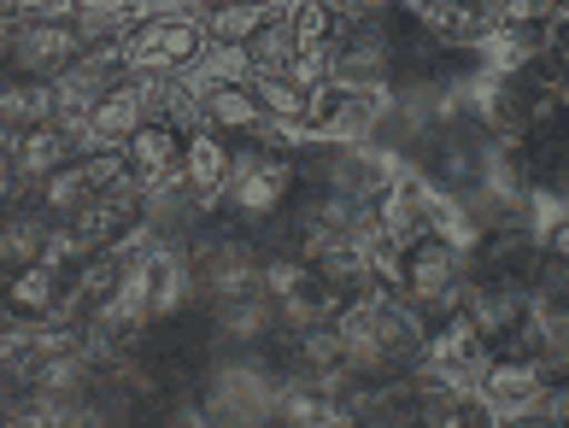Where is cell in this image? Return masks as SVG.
Returning a JSON list of instances; mask_svg holds the SVG:
<instances>
[{
    "label": "cell",
    "instance_id": "1",
    "mask_svg": "<svg viewBox=\"0 0 569 428\" xmlns=\"http://www.w3.org/2000/svg\"><path fill=\"white\" fill-rule=\"evenodd\" d=\"M335 335L347 347V364L358 376H388L423 364V311L411 306L393 282H370L341 299Z\"/></svg>",
    "mask_w": 569,
    "mask_h": 428
},
{
    "label": "cell",
    "instance_id": "2",
    "mask_svg": "<svg viewBox=\"0 0 569 428\" xmlns=\"http://www.w3.org/2000/svg\"><path fill=\"white\" fill-rule=\"evenodd\" d=\"M393 288L423 311V324L458 306L463 288V252L440 229H411L406 241H393Z\"/></svg>",
    "mask_w": 569,
    "mask_h": 428
},
{
    "label": "cell",
    "instance_id": "3",
    "mask_svg": "<svg viewBox=\"0 0 569 428\" xmlns=\"http://www.w3.org/2000/svg\"><path fill=\"white\" fill-rule=\"evenodd\" d=\"M118 53L136 77H182L188 66H200L206 53V24L188 12H147L118 36Z\"/></svg>",
    "mask_w": 569,
    "mask_h": 428
},
{
    "label": "cell",
    "instance_id": "4",
    "mask_svg": "<svg viewBox=\"0 0 569 428\" xmlns=\"http://www.w3.org/2000/svg\"><path fill=\"white\" fill-rule=\"evenodd\" d=\"M89 48H94V36L82 30L71 12L66 18H24V24H7V53H0V71L59 82Z\"/></svg>",
    "mask_w": 569,
    "mask_h": 428
},
{
    "label": "cell",
    "instance_id": "5",
    "mask_svg": "<svg viewBox=\"0 0 569 428\" xmlns=\"http://www.w3.org/2000/svg\"><path fill=\"white\" fill-rule=\"evenodd\" d=\"M376 118H382V82H352V77H323L306 100V136L311 141H347L358 147Z\"/></svg>",
    "mask_w": 569,
    "mask_h": 428
},
{
    "label": "cell",
    "instance_id": "6",
    "mask_svg": "<svg viewBox=\"0 0 569 428\" xmlns=\"http://www.w3.org/2000/svg\"><path fill=\"white\" fill-rule=\"evenodd\" d=\"M71 252L48 247L41 259L18 265L0 276V311L12 317V324H53L59 306H66V288H71Z\"/></svg>",
    "mask_w": 569,
    "mask_h": 428
},
{
    "label": "cell",
    "instance_id": "7",
    "mask_svg": "<svg viewBox=\"0 0 569 428\" xmlns=\"http://www.w3.org/2000/svg\"><path fill=\"white\" fill-rule=\"evenodd\" d=\"M188 130H194V123H182L171 112H147L141 130L123 141V153H130V177H136L141 195H159V188L177 182L182 153H188Z\"/></svg>",
    "mask_w": 569,
    "mask_h": 428
},
{
    "label": "cell",
    "instance_id": "8",
    "mask_svg": "<svg viewBox=\"0 0 569 428\" xmlns=\"http://www.w3.org/2000/svg\"><path fill=\"white\" fill-rule=\"evenodd\" d=\"M229 177H236V141H229L223 130H212V123H194L188 130V153H182V170H177V195L188 211L212 206Z\"/></svg>",
    "mask_w": 569,
    "mask_h": 428
},
{
    "label": "cell",
    "instance_id": "9",
    "mask_svg": "<svg viewBox=\"0 0 569 428\" xmlns=\"http://www.w3.org/2000/svg\"><path fill=\"white\" fill-rule=\"evenodd\" d=\"M476 394L488 405H499V411L529 417L546 394V370H540V358H522V352H488L476 370Z\"/></svg>",
    "mask_w": 569,
    "mask_h": 428
},
{
    "label": "cell",
    "instance_id": "10",
    "mask_svg": "<svg viewBox=\"0 0 569 428\" xmlns=\"http://www.w3.org/2000/svg\"><path fill=\"white\" fill-rule=\"evenodd\" d=\"M200 123H212V130H223L229 141H252L270 130V112L252 82L241 77H223V82H200Z\"/></svg>",
    "mask_w": 569,
    "mask_h": 428
},
{
    "label": "cell",
    "instance_id": "11",
    "mask_svg": "<svg viewBox=\"0 0 569 428\" xmlns=\"http://www.w3.org/2000/svg\"><path fill=\"white\" fill-rule=\"evenodd\" d=\"M77 153H82V141H77V130H66L59 118L30 123V130H12V170H18V188L48 182L53 170H66Z\"/></svg>",
    "mask_w": 569,
    "mask_h": 428
},
{
    "label": "cell",
    "instance_id": "12",
    "mask_svg": "<svg viewBox=\"0 0 569 428\" xmlns=\"http://www.w3.org/2000/svg\"><path fill=\"white\" fill-rule=\"evenodd\" d=\"M406 7L423 18V30L440 41V48H481L493 36V7L488 0H406Z\"/></svg>",
    "mask_w": 569,
    "mask_h": 428
},
{
    "label": "cell",
    "instance_id": "13",
    "mask_svg": "<svg viewBox=\"0 0 569 428\" xmlns=\"http://www.w3.org/2000/svg\"><path fill=\"white\" fill-rule=\"evenodd\" d=\"M53 112H59V89H53V82L0 71V123H7V130H30V123H48Z\"/></svg>",
    "mask_w": 569,
    "mask_h": 428
},
{
    "label": "cell",
    "instance_id": "14",
    "mask_svg": "<svg viewBox=\"0 0 569 428\" xmlns=\"http://www.w3.org/2000/svg\"><path fill=\"white\" fill-rule=\"evenodd\" d=\"M270 18H277V7H270V0H223V7L206 18V41H212V48L241 53L247 41L270 24Z\"/></svg>",
    "mask_w": 569,
    "mask_h": 428
},
{
    "label": "cell",
    "instance_id": "15",
    "mask_svg": "<svg viewBox=\"0 0 569 428\" xmlns=\"http://www.w3.org/2000/svg\"><path fill=\"white\" fill-rule=\"evenodd\" d=\"M247 71L252 77H288V66H293V53H300V41H293V24H288V12H277L270 24L247 41Z\"/></svg>",
    "mask_w": 569,
    "mask_h": 428
},
{
    "label": "cell",
    "instance_id": "16",
    "mask_svg": "<svg viewBox=\"0 0 569 428\" xmlns=\"http://www.w3.org/2000/svg\"><path fill=\"white\" fill-rule=\"evenodd\" d=\"M252 89H259V100H264V112H270L277 130L306 136V100H311V89H300L293 77H252Z\"/></svg>",
    "mask_w": 569,
    "mask_h": 428
},
{
    "label": "cell",
    "instance_id": "17",
    "mask_svg": "<svg viewBox=\"0 0 569 428\" xmlns=\"http://www.w3.org/2000/svg\"><path fill=\"white\" fill-rule=\"evenodd\" d=\"M71 18L94 41H118L141 18V0H71Z\"/></svg>",
    "mask_w": 569,
    "mask_h": 428
},
{
    "label": "cell",
    "instance_id": "18",
    "mask_svg": "<svg viewBox=\"0 0 569 428\" xmlns=\"http://www.w3.org/2000/svg\"><path fill=\"white\" fill-rule=\"evenodd\" d=\"M493 7V30L511 36H546L558 24V0H488Z\"/></svg>",
    "mask_w": 569,
    "mask_h": 428
},
{
    "label": "cell",
    "instance_id": "19",
    "mask_svg": "<svg viewBox=\"0 0 569 428\" xmlns=\"http://www.w3.org/2000/svg\"><path fill=\"white\" fill-rule=\"evenodd\" d=\"M71 0H0V24H24V18H66Z\"/></svg>",
    "mask_w": 569,
    "mask_h": 428
},
{
    "label": "cell",
    "instance_id": "20",
    "mask_svg": "<svg viewBox=\"0 0 569 428\" xmlns=\"http://www.w3.org/2000/svg\"><path fill=\"white\" fill-rule=\"evenodd\" d=\"M18 405H24V381H18L12 370H0V422H12Z\"/></svg>",
    "mask_w": 569,
    "mask_h": 428
},
{
    "label": "cell",
    "instance_id": "21",
    "mask_svg": "<svg viewBox=\"0 0 569 428\" xmlns=\"http://www.w3.org/2000/svg\"><path fill=\"white\" fill-rule=\"evenodd\" d=\"M546 53H552L558 66H563V77H569V18H558V24L546 30Z\"/></svg>",
    "mask_w": 569,
    "mask_h": 428
},
{
    "label": "cell",
    "instance_id": "22",
    "mask_svg": "<svg viewBox=\"0 0 569 428\" xmlns=\"http://www.w3.org/2000/svg\"><path fill=\"white\" fill-rule=\"evenodd\" d=\"M335 7H341L347 18H382V12L399 7V0H335Z\"/></svg>",
    "mask_w": 569,
    "mask_h": 428
},
{
    "label": "cell",
    "instance_id": "23",
    "mask_svg": "<svg viewBox=\"0 0 569 428\" xmlns=\"http://www.w3.org/2000/svg\"><path fill=\"white\" fill-rule=\"evenodd\" d=\"M223 7V0H177V12H188V18H200V24H206V18H212Z\"/></svg>",
    "mask_w": 569,
    "mask_h": 428
},
{
    "label": "cell",
    "instance_id": "24",
    "mask_svg": "<svg viewBox=\"0 0 569 428\" xmlns=\"http://www.w3.org/2000/svg\"><path fill=\"white\" fill-rule=\"evenodd\" d=\"M546 247H552V252H558V259H569V218H563V223L552 229V241H546Z\"/></svg>",
    "mask_w": 569,
    "mask_h": 428
},
{
    "label": "cell",
    "instance_id": "25",
    "mask_svg": "<svg viewBox=\"0 0 569 428\" xmlns=\"http://www.w3.org/2000/svg\"><path fill=\"white\" fill-rule=\"evenodd\" d=\"M0 53H7V24H0Z\"/></svg>",
    "mask_w": 569,
    "mask_h": 428
},
{
    "label": "cell",
    "instance_id": "26",
    "mask_svg": "<svg viewBox=\"0 0 569 428\" xmlns=\"http://www.w3.org/2000/svg\"><path fill=\"white\" fill-rule=\"evenodd\" d=\"M270 7H277V0H270Z\"/></svg>",
    "mask_w": 569,
    "mask_h": 428
},
{
    "label": "cell",
    "instance_id": "27",
    "mask_svg": "<svg viewBox=\"0 0 569 428\" xmlns=\"http://www.w3.org/2000/svg\"><path fill=\"white\" fill-rule=\"evenodd\" d=\"M0 317H7V311H0Z\"/></svg>",
    "mask_w": 569,
    "mask_h": 428
}]
</instances>
